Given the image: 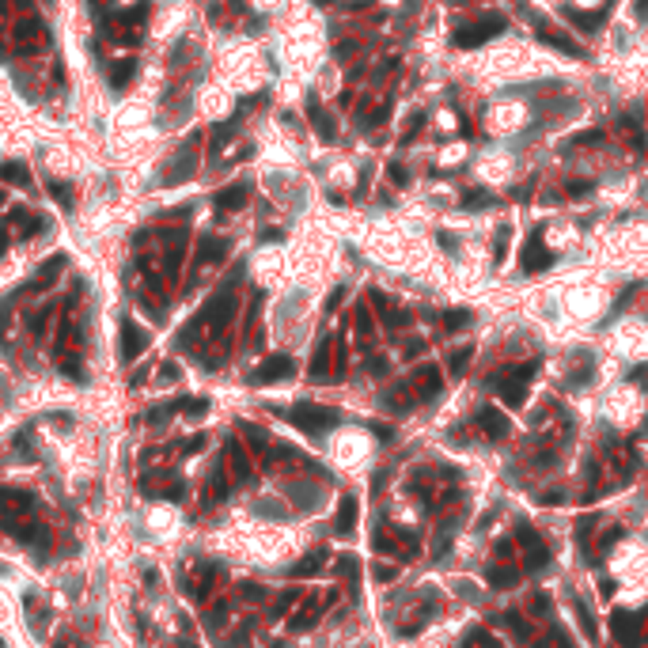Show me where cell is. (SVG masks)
Instances as JSON below:
<instances>
[{
	"instance_id": "30bf717a",
	"label": "cell",
	"mask_w": 648,
	"mask_h": 648,
	"mask_svg": "<svg viewBox=\"0 0 648 648\" xmlns=\"http://www.w3.org/2000/svg\"><path fill=\"white\" fill-rule=\"evenodd\" d=\"M440 387H444V379H440V368H436V364H428V368H421L413 376V391H417V398H421V402H432L436 394H440Z\"/></svg>"
},
{
	"instance_id": "8d00e7d4",
	"label": "cell",
	"mask_w": 648,
	"mask_h": 648,
	"mask_svg": "<svg viewBox=\"0 0 648 648\" xmlns=\"http://www.w3.org/2000/svg\"><path fill=\"white\" fill-rule=\"evenodd\" d=\"M372 546H376L379 554H387V550H394V538H387V535H376V538H372Z\"/></svg>"
},
{
	"instance_id": "d4e9b609",
	"label": "cell",
	"mask_w": 648,
	"mask_h": 648,
	"mask_svg": "<svg viewBox=\"0 0 648 648\" xmlns=\"http://www.w3.org/2000/svg\"><path fill=\"white\" fill-rule=\"evenodd\" d=\"M501 622H504V625H508V630H512L515 637H520V641H527V637H531V625H523V618H520V614H515V610H508V614H501Z\"/></svg>"
},
{
	"instance_id": "2e32d148",
	"label": "cell",
	"mask_w": 648,
	"mask_h": 648,
	"mask_svg": "<svg viewBox=\"0 0 648 648\" xmlns=\"http://www.w3.org/2000/svg\"><path fill=\"white\" fill-rule=\"evenodd\" d=\"M307 114H311V122H315V129H318V137H323V140H334V125H330V118L318 111V99H315V95L307 99Z\"/></svg>"
},
{
	"instance_id": "277c9868",
	"label": "cell",
	"mask_w": 648,
	"mask_h": 648,
	"mask_svg": "<svg viewBox=\"0 0 648 648\" xmlns=\"http://www.w3.org/2000/svg\"><path fill=\"white\" fill-rule=\"evenodd\" d=\"M232 311H235V296H232V292L213 296V300H208V307H205L201 315H197V323L190 326V330H197V326H208V330H224V323L232 318Z\"/></svg>"
},
{
	"instance_id": "4dcf8cb0",
	"label": "cell",
	"mask_w": 648,
	"mask_h": 648,
	"mask_svg": "<svg viewBox=\"0 0 648 648\" xmlns=\"http://www.w3.org/2000/svg\"><path fill=\"white\" fill-rule=\"evenodd\" d=\"M463 201H467V208H474V205H493L497 197H493V194H486V190H474V194H467Z\"/></svg>"
},
{
	"instance_id": "ffe728a7",
	"label": "cell",
	"mask_w": 648,
	"mask_h": 648,
	"mask_svg": "<svg viewBox=\"0 0 648 648\" xmlns=\"http://www.w3.org/2000/svg\"><path fill=\"white\" fill-rule=\"evenodd\" d=\"M194 163H197V156H194V152H186V160H182V163H179V160H174V163H171V167H167V171H163V182H160V186H171L174 179H186V174H190V171H194Z\"/></svg>"
},
{
	"instance_id": "b9f144b4",
	"label": "cell",
	"mask_w": 648,
	"mask_h": 648,
	"mask_svg": "<svg viewBox=\"0 0 648 648\" xmlns=\"http://www.w3.org/2000/svg\"><path fill=\"white\" fill-rule=\"evenodd\" d=\"M0 205H4V194H0Z\"/></svg>"
},
{
	"instance_id": "4316f807",
	"label": "cell",
	"mask_w": 648,
	"mask_h": 648,
	"mask_svg": "<svg viewBox=\"0 0 648 648\" xmlns=\"http://www.w3.org/2000/svg\"><path fill=\"white\" fill-rule=\"evenodd\" d=\"M470 357H474V349H470V345L467 349H455V353H452V376H463L467 364H470Z\"/></svg>"
},
{
	"instance_id": "d590c367",
	"label": "cell",
	"mask_w": 648,
	"mask_h": 648,
	"mask_svg": "<svg viewBox=\"0 0 648 648\" xmlns=\"http://www.w3.org/2000/svg\"><path fill=\"white\" fill-rule=\"evenodd\" d=\"M588 190H591V182H584V179H573V182H569V194H573V197H584Z\"/></svg>"
},
{
	"instance_id": "484cf974",
	"label": "cell",
	"mask_w": 648,
	"mask_h": 648,
	"mask_svg": "<svg viewBox=\"0 0 648 648\" xmlns=\"http://www.w3.org/2000/svg\"><path fill=\"white\" fill-rule=\"evenodd\" d=\"M182 255H186V247H182V235H179V239L171 243V250H167V273H171V277L179 273V266H182Z\"/></svg>"
},
{
	"instance_id": "836d02e7",
	"label": "cell",
	"mask_w": 648,
	"mask_h": 648,
	"mask_svg": "<svg viewBox=\"0 0 648 648\" xmlns=\"http://www.w3.org/2000/svg\"><path fill=\"white\" fill-rule=\"evenodd\" d=\"M337 573H342V576H349V580H357V557H342Z\"/></svg>"
},
{
	"instance_id": "e0dca14e",
	"label": "cell",
	"mask_w": 648,
	"mask_h": 648,
	"mask_svg": "<svg viewBox=\"0 0 648 648\" xmlns=\"http://www.w3.org/2000/svg\"><path fill=\"white\" fill-rule=\"evenodd\" d=\"M486 580L493 588H512L515 580H520V569H512V565H493L489 573H486Z\"/></svg>"
},
{
	"instance_id": "d6a6232c",
	"label": "cell",
	"mask_w": 648,
	"mask_h": 648,
	"mask_svg": "<svg viewBox=\"0 0 648 648\" xmlns=\"http://www.w3.org/2000/svg\"><path fill=\"white\" fill-rule=\"evenodd\" d=\"M357 330H360V337H368V334H372V318H368V311H364V307L357 311Z\"/></svg>"
},
{
	"instance_id": "83f0119b",
	"label": "cell",
	"mask_w": 648,
	"mask_h": 648,
	"mask_svg": "<svg viewBox=\"0 0 648 648\" xmlns=\"http://www.w3.org/2000/svg\"><path fill=\"white\" fill-rule=\"evenodd\" d=\"M50 197H53V201H61V208H72V190L65 182H50Z\"/></svg>"
},
{
	"instance_id": "7a4b0ae2",
	"label": "cell",
	"mask_w": 648,
	"mask_h": 648,
	"mask_svg": "<svg viewBox=\"0 0 648 648\" xmlns=\"http://www.w3.org/2000/svg\"><path fill=\"white\" fill-rule=\"evenodd\" d=\"M504 27H508V19H504V16H481V19H474V23L459 27L452 42L459 50H474V46H481V42H489L493 35H501Z\"/></svg>"
},
{
	"instance_id": "52a82bcc",
	"label": "cell",
	"mask_w": 648,
	"mask_h": 648,
	"mask_svg": "<svg viewBox=\"0 0 648 648\" xmlns=\"http://www.w3.org/2000/svg\"><path fill=\"white\" fill-rule=\"evenodd\" d=\"M610 633H614V641H622L625 648L641 644V625H637V618L630 610H614L610 614Z\"/></svg>"
},
{
	"instance_id": "f1b7e54d",
	"label": "cell",
	"mask_w": 648,
	"mask_h": 648,
	"mask_svg": "<svg viewBox=\"0 0 648 648\" xmlns=\"http://www.w3.org/2000/svg\"><path fill=\"white\" fill-rule=\"evenodd\" d=\"M508 235H512V228L504 224V228H501V235H497V247H493V258H497V266L504 262V255H508Z\"/></svg>"
},
{
	"instance_id": "7402d4cb",
	"label": "cell",
	"mask_w": 648,
	"mask_h": 648,
	"mask_svg": "<svg viewBox=\"0 0 648 648\" xmlns=\"http://www.w3.org/2000/svg\"><path fill=\"white\" fill-rule=\"evenodd\" d=\"M16 38L23 42V46H27V42H30V46L46 42V35H42V23H38V19H30V23H19V35H16Z\"/></svg>"
},
{
	"instance_id": "ba28073f",
	"label": "cell",
	"mask_w": 648,
	"mask_h": 648,
	"mask_svg": "<svg viewBox=\"0 0 648 648\" xmlns=\"http://www.w3.org/2000/svg\"><path fill=\"white\" fill-rule=\"evenodd\" d=\"M474 421H478V428L489 436V440H504V436L512 432V421L497 410V406H486V410H478Z\"/></svg>"
},
{
	"instance_id": "4fadbf2b",
	"label": "cell",
	"mask_w": 648,
	"mask_h": 648,
	"mask_svg": "<svg viewBox=\"0 0 648 648\" xmlns=\"http://www.w3.org/2000/svg\"><path fill=\"white\" fill-rule=\"evenodd\" d=\"M247 197H250V186H228V190H220L213 197V201H216L220 213H235V208L247 205Z\"/></svg>"
},
{
	"instance_id": "d6986e66",
	"label": "cell",
	"mask_w": 648,
	"mask_h": 648,
	"mask_svg": "<svg viewBox=\"0 0 648 648\" xmlns=\"http://www.w3.org/2000/svg\"><path fill=\"white\" fill-rule=\"evenodd\" d=\"M326 372H330V337L315 349V357H311V379H326Z\"/></svg>"
},
{
	"instance_id": "f546056e",
	"label": "cell",
	"mask_w": 648,
	"mask_h": 648,
	"mask_svg": "<svg viewBox=\"0 0 648 648\" xmlns=\"http://www.w3.org/2000/svg\"><path fill=\"white\" fill-rule=\"evenodd\" d=\"M470 323V311H447L444 315V330H459V326Z\"/></svg>"
},
{
	"instance_id": "603a6c76",
	"label": "cell",
	"mask_w": 648,
	"mask_h": 648,
	"mask_svg": "<svg viewBox=\"0 0 648 648\" xmlns=\"http://www.w3.org/2000/svg\"><path fill=\"white\" fill-rule=\"evenodd\" d=\"M565 16L573 19L576 27H584V30H588V27H599V23H603V12H576V8H565Z\"/></svg>"
},
{
	"instance_id": "9c48e42d",
	"label": "cell",
	"mask_w": 648,
	"mask_h": 648,
	"mask_svg": "<svg viewBox=\"0 0 648 648\" xmlns=\"http://www.w3.org/2000/svg\"><path fill=\"white\" fill-rule=\"evenodd\" d=\"M292 357H269L266 364H262L255 376H250V383H258V387H266V383H277V379H289L292 376Z\"/></svg>"
},
{
	"instance_id": "e575fe53",
	"label": "cell",
	"mask_w": 648,
	"mask_h": 648,
	"mask_svg": "<svg viewBox=\"0 0 648 648\" xmlns=\"http://www.w3.org/2000/svg\"><path fill=\"white\" fill-rule=\"evenodd\" d=\"M387 171H391V179H394V186H406V182H410V174H406V167H402V163H391V167H387Z\"/></svg>"
},
{
	"instance_id": "6da1fadb",
	"label": "cell",
	"mask_w": 648,
	"mask_h": 648,
	"mask_svg": "<svg viewBox=\"0 0 648 648\" xmlns=\"http://www.w3.org/2000/svg\"><path fill=\"white\" fill-rule=\"evenodd\" d=\"M535 360H527V364H512V368H504L501 376H493L489 383H493V391L504 398V406H523V398H527V383H531V376H535Z\"/></svg>"
},
{
	"instance_id": "ab89813d",
	"label": "cell",
	"mask_w": 648,
	"mask_h": 648,
	"mask_svg": "<svg viewBox=\"0 0 648 648\" xmlns=\"http://www.w3.org/2000/svg\"><path fill=\"white\" fill-rule=\"evenodd\" d=\"M315 4H330V0H315Z\"/></svg>"
},
{
	"instance_id": "1f68e13d",
	"label": "cell",
	"mask_w": 648,
	"mask_h": 648,
	"mask_svg": "<svg viewBox=\"0 0 648 648\" xmlns=\"http://www.w3.org/2000/svg\"><path fill=\"white\" fill-rule=\"evenodd\" d=\"M637 289H641V284H625V292L618 296V303H614V311H625V307H630V300L637 296Z\"/></svg>"
},
{
	"instance_id": "ac0fdd59",
	"label": "cell",
	"mask_w": 648,
	"mask_h": 648,
	"mask_svg": "<svg viewBox=\"0 0 648 648\" xmlns=\"http://www.w3.org/2000/svg\"><path fill=\"white\" fill-rule=\"evenodd\" d=\"M137 76V61L133 57H125V61H118L114 69H111V84H114V91H122V87L129 84Z\"/></svg>"
},
{
	"instance_id": "5bb4252c",
	"label": "cell",
	"mask_w": 648,
	"mask_h": 648,
	"mask_svg": "<svg viewBox=\"0 0 648 648\" xmlns=\"http://www.w3.org/2000/svg\"><path fill=\"white\" fill-rule=\"evenodd\" d=\"M61 269H65V258H61V255H57V258H50L46 266L38 269V277L27 284V292H42V289H46V284H53V277H57Z\"/></svg>"
},
{
	"instance_id": "8fae6325",
	"label": "cell",
	"mask_w": 648,
	"mask_h": 648,
	"mask_svg": "<svg viewBox=\"0 0 648 648\" xmlns=\"http://www.w3.org/2000/svg\"><path fill=\"white\" fill-rule=\"evenodd\" d=\"M520 262H523V273H538V269H546L554 262V255L542 247V235H538V232L531 235V243L523 247V258Z\"/></svg>"
},
{
	"instance_id": "44dd1931",
	"label": "cell",
	"mask_w": 648,
	"mask_h": 648,
	"mask_svg": "<svg viewBox=\"0 0 648 648\" xmlns=\"http://www.w3.org/2000/svg\"><path fill=\"white\" fill-rule=\"evenodd\" d=\"M0 179L12 182V186H30V171L23 163H0Z\"/></svg>"
},
{
	"instance_id": "8992f818",
	"label": "cell",
	"mask_w": 648,
	"mask_h": 648,
	"mask_svg": "<svg viewBox=\"0 0 648 648\" xmlns=\"http://www.w3.org/2000/svg\"><path fill=\"white\" fill-rule=\"evenodd\" d=\"M148 349V330L137 326L133 318H122V360H137Z\"/></svg>"
},
{
	"instance_id": "cb8c5ba5",
	"label": "cell",
	"mask_w": 648,
	"mask_h": 648,
	"mask_svg": "<svg viewBox=\"0 0 648 648\" xmlns=\"http://www.w3.org/2000/svg\"><path fill=\"white\" fill-rule=\"evenodd\" d=\"M228 255V243L224 239H205V247H201V262H220Z\"/></svg>"
},
{
	"instance_id": "60d3db41",
	"label": "cell",
	"mask_w": 648,
	"mask_h": 648,
	"mask_svg": "<svg viewBox=\"0 0 648 648\" xmlns=\"http://www.w3.org/2000/svg\"><path fill=\"white\" fill-rule=\"evenodd\" d=\"M644 432H648V417H644Z\"/></svg>"
},
{
	"instance_id": "5b68a950",
	"label": "cell",
	"mask_w": 648,
	"mask_h": 648,
	"mask_svg": "<svg viewBox=\"0 0 648 648\" xmlns=\"http://www.w3.org/2000/svg\"><path fill=\"white\" fill-rule=\"evenodd\" d=\"M520 546H523V557H527V569L531 573H542L546 565H550V550H546V542L538 538V531L535 527H520Z\"/></svg>"
},
{
	"instance_id": "74e56055",
	"label": "cell",
	"mask_w": 648,
	"mask_h": 648,
	"mask_svg": "<svg viewBox=\"0 0 648 648\" xmlns=\"http://www.w3.org/2000/svg\"><path fill=\"white\" fill-rule=\"evenodd\" d=\"M421 125H425V114H413V122H410V129H406V137H402V140H410Z\"/></svg>"
},
{
	"instance_id": "7c38bea8",
	"label": "cell",
	"mask_w": 648,
	"mask_h": 648,
	"mask_svg": "<svg viewBox=\"0 0 648 648\" xmlns=\"http://www.w3.org/2000/svg\"><path fill=\"white\" fill-rule=\"evenodd\" d=\"M538 38H542L546 46H554V50L569 53V57H584V46H580L576 38H569V35H557V30H550V27H542V30H538Z\"/></svg>"
},
{
	"instance_id": "f35d334b",
	"label": "cell",
	"mask_w": 648,
	"mask_h": 648,
	"mask_svg": "<svg viewBox=\"0 0 648 648\" xmlns=\"http://www.w3.org/2000/svg\"><path fill=\"white\" fill-rule=\"evenodd\" d=\"M637 16H641V19L648 16V0H637Z\"/></svg>"
},
{
	"instance_id": "9a60e30c",
	"label": "cell",
	"mask_w": 648,
	"mask_h": 648,
	"mask_svg": "<svg viewBox=\"0 0 648 648\" xmlns=\"http://www.w3.org/2000/svg\"><path fill=\"white\" fill-rule=\"evenodd\" d=\"M357 515H360V508H357V497H345L342 501V508H337V531L342 535H349L357 527Z\"/></svg>"
},
{
	"instance_id": "3957f363",
	"label": "cell",
	"mask_w": 648,
	"mask_h": 648,
	"mask_svg": "<svg viewBox=\"0 0 648 648\" xmlns=\"http://www.w3.org/2000/svg\"><path fill=\"white\" fill-rule=\"evenodd\" d=\"M289 421H292L296 428H303V432H326V428L337 425V413L330 410V406H311V402H303V406H292V410H289Z\"/></svg>"
}]
</instances>
